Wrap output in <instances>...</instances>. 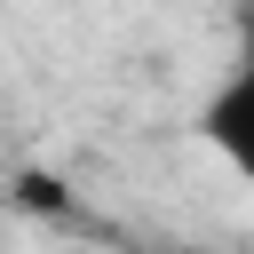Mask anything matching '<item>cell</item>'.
<instances>
[{"mask_svg":"<svg viewBox=\"0 0 254 254\" xmlns=\"http://www.w3.org/2000/svg\"><path fill=\"white\" fill-rule=\"evenodd\" d=\"M198 135L206 151L254 190V8L238 16V48H230V71L214 79V95L198 103Z\"/></svg>","mask_w":254,"mask_h":254,"instance_id":"1","label":"cell"}]
</instances>
